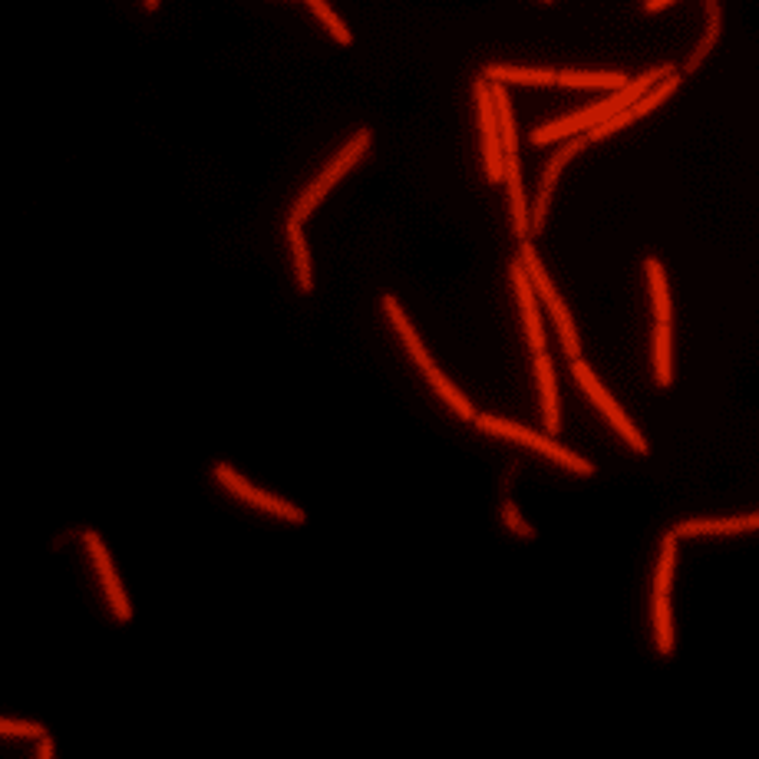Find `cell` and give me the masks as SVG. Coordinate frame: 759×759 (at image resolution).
<instances>
[{"instance_id": "52a82bcc", "label": "cell", "mask_w": 759, "mask_h": 759, "mask_svg": "<svg viewBox=\"0 0 759 759\" xmlns=\"http://www.w3.org/2000/svg\"><path fill=\"white\" fill-rule=\"evenodd\" d=\"M476 106H479V129H482V159H486V175L492 182L505 179V146H502V129H499V113H495L492 99V83L482 76L476 80Z\"/></svg>"}, {"instance_id": "30bf717a", "label": "cell", "mask_w": 759, "mask_h": 759, "mask_svg": "<svg viewBox=\"0 0 759 759\" xmlns=\"http://www.w3.org/2000/svg\"><path fill=\"white\" fill-rule=\"evenodd\" d=\"M83 542H86V552H90L93 565H96V571H99V581H103V591H106V598H109V608H113V614H116L119 621H129V618H132L129 598H126L123 585H119V575H116V568H113V558H109V552H106V545L99 542L96 532H86Z\"/></svg>"}, {"instance_id": "7402d4cb", "label": "cell", "mask_w": 759, "mask_h": 759, "mask_svg": "<svg viewBox=\"0 0 759 759\" xmlns=\"http://www.w3.org/2000/svg\"><path fill=\"white\" fill-rule=\"evenodd\" d=\"M307 4H311V10H314L317 17H321V24L330 30V37H334L337 43H344V47H347V43L354 40V33H350V30L344 27V20H340V17L334 14V10H330L327 0H307Z\"/></svg>"}, {"instance_id": "ba28073f", "label": "cell", "mask_w": 759, "mask_h": 759, "mask_svg": "<svg viewBox=\"0 0 759 759\" xmlns=\"http://www.w3.org/2000/svg\"><path fill=\"white\" fill-rule=\"evenodd\" d=\"M571 373H575V380L581 383V390L588 393V400H591L594 406H598V410H601L604 416H608V423H611L614 429H618L621 439H627V446H631L634 453H647V439H644L641 433H637V426H634L631 420H627L621 406L611 400V393L601 387V380L594 377L588 363L581 360V357H578V360H571Z\"/></svg>"}, {"instance_id": "7c38bea8", "label": "cell", "mask_w": 759, "mask_h": 759, "mask_svg": "<svg viewBox=\"0 0 759 759\" xmlns=\"http://www.w3.org/2000/svg\"><path fill=\"white\" fill-rule=\"evenodd\" d=\"M505 185H509V212H512V228L515 235L525 238L532 231V208L525 202L522 189V169H519V152L505 156Z\"/></svg>"}, {"instance_id": "cb8c5ba5", "label": "cell", "mask_w": 759, "mask_h": 759, "mask_svg": "<svg viewBox=\"0 0 759 759\" xmlns=\"http://www.w3.org/2000/svg\"><path fill=\"white\" fill-rule=\"evenodd\" d=\"M0 733L27 736V740H47V730H43L40 723H24V720H0Z\"/></svg>"}, {"instance_id": "9c48e42d", "label": "cell", "mask_w": 759, "mask_h": 759, "mask_svg": "<svg viewBox=\"0 0 759 759\" xmlns=\"http://www.w3.org/2000/svg\"><path fill=\"white\" fill-rule=\"evenodd\" d=\"M215 479L222 482V486H225L231 495H235V499L248 502V505H255V509L274 515V519H288V522H294V525H301V522H304V512L297 509V505L284 502V499H278V495L264 492V489H258V486H251L248 479H241L235 469L225 466V462H218V466H215Z\"/></svg>"}, {"instance_id": "5bb4252c", "label": "cell", "mask_w": 759, "mask_h": 759, "mask_svg": "<svg viewBox=\"0 0 759 759\" xmlns=\"http://www.w3.org/2000/svg\"><path fill=\"white\" fill-rule=\"evenodd\" d=\"M535 377H538V390H542V416H545V429L548 436H555L561 429V416H558V390H555V367L548 354H535Z\"/></svg>"}, {"instance_id": "d4e9b609", "label": "cell", "mask_w": 759, "mask_h": 759, "mask_svg": "<svg viewBox=\"0 0 759 759\" xmlns=\"http://www.w3.org/2000/svg\"><path fill=\"white\" fill-rule=\"evenodd\" d=\"M548 202H552V189H542L535 202H532V235H538V231H542V225H545Z\"/></svg>"}, {"instance_id": "ac0fdd59", "label": "cell", "mask_w": 759, "mask_h": 759, "mask_svg": "<svg viewBox=\"0 0 759 759\" xmlns=\"http://www.w3.org/2000/svg\"><path fill=\"white\" fill-rule=\"evenodd\" d=\"M654 377L657 387H670L674 367H670V324L654 327Z\"/></svg>"}, {"instance_id": "7a4b0ae2", "label": "cell", "mask_w": 759, "mask_h": 759, "mask_svg": "<svg viewBox=\"0 0 759 759\" xmlns=\"http://www.w3.org/2000/svg\"><path fill=\"white\" fill-rule=\"evenodd\" d=\"M383 311H387V317H390V324H393V330L400 334V340H403V347H406V354H410L413 360H416V367H420L423 373H426V380H429V387H433L439 396H443V403L446 406H453V413L459 416V420H472L476 423V410H472V403L462 396L456 387H453V380L446 377L443 370L436 367L433 363V357L426 354V347H423V340H420V334L413 330V324H410V317L403 314V307H400V301H396L393 294H387L383 297Z\"/></svg>"}, {"instance_id": "83f0119b", "label": "cell", "mask_w": 759, "mask_h": 759, "mask_svg": "<svg viewBox=\"0 0 759 759\" xmlns=\"http://www.w3.org/2000/svg\"><path fill=\"white\" fill-rule=\"evenodd\" d=\"M37 759H53V743H50V740H40V750H37Z\"/></svg>"}, {"instance_id": "277c9868", "label": "cell", "mask_w": 759, "mask_h": 759, "mask_svg": "<svg viewBox=\"0 0 759 759\" xmlns=\"http://www.w3.org/2000/svg\"><path fill=\"white\" fill-rule=\"evenodd\" d=\"M519 261L525 264L528 278H532L535 294L542 297L545 307H548V314H552V321H555V327H558V337H561V347H565V354H568L571 360H578V357H581V344H578L575 324H571V314H568L565 301H561V297H558L555 284L548 281V274H545V268H542V261H538L535 248H532V241H528V238L522 241Z\"/></svg>"}, {"instance_id": "ffe728a7", "label": "cell", "mask_w": 759, "mask_h": 759, "mask_svg": "<svg viewBox=\"0 0 759 759\" xmlns=\"http://www.w3.org/2000/svg\"><path fill=\"white\" fill-rule=\"evenodd\" d=\"M677 86H680V76H677V73L664 76V80H660V83H654L651 90H647V93H644V96L637 99V103L631 106V109H634V116L641 119V116H647V113H654V109H657L660 103H664V99H667L670 93H674Z\"/></svg>"}, {"instance_id": "4fadbf2b", "label": "cell", "mask_w": 759, "mask_h": 759, "mask_svg": "<svg viewBox=\"0 0 759 759\" xmlns=\"http://www.w3.org/2000/svg\"><path fill=\"white\" fill-rule=\"evenodd\" d=\"M759 528V512L756 515H740V519H690L674 528L677 538H697V535H740Z\"/></svg>"}, {"instance_id": "9a60e30c", "label": "cell", "mask_w": 759, "mask_h": 759, "mask_svg": "<svg viewBox=\"0 0 759 759\" xmlns=\"http://www.w3.org/2000/svg\"><path fill=\"white\" fill-rule=\"evenodd\" d=\"M631 83L624 73H585V70H558V86L568 90H611L618 93Z\"/></svg>"}, {"instance_id": "d6986e66", "label": "cell", "mask_w": 759, "mask_h": 759, "mask_svg": "<svg viewBox=\"0 0 759 759\" xmlns=\"http://www.w3.org/2000/svg\"><path fill=\"white\" fill-rule=\"evenodd\" d=\"M288 238H291V248H294L297 284H301V291H311V288H314V278H311V255H307V241H304V235H301V225L288 222Z\"/></svg>"}, {"instance_id": "44dd1931", "label": "cell", "mask_w": 759, "mask_h": 759, "mask_svg": "<svg viewBox=\"0 0 759 759\" xmlns=\"http://www.w3.org/2000/svg\"><path fill=\"white\" fill-rule=\"evenodd\" d=\"M585 136H575V139H568L565 146H561L552 159H548V165H545V175H542V189H555V179H558V172L565 169V162L575 156V152H581L585 149Z\"/></svg>"}, {"instance_id": "8fae6325", "label": "cell", "mask_w": 759, "mask_h": 759, "mask_svg": "<svg viewBox=\"0 0 759 759\" xmlns=\"http://www.w3.org/2000/svg\"><path fill=\"white\" fill-rule=\"evenodd\" d=\"M512 284H515V297H519V307H522L528 347H532L535 354H545V330H542V317H538L535 288H532V278H528V271H525L522 261L512 264Z\"/></svg>"}, {"instance_id": "e0dca14e", "label": "cell", "mask_w": 759, "mask_h": 759, "mask_svg": "<svg viewBox=\"0 0 759 759\" xmlns=\"http://www.w3.org/2000/svg\"><path fill=\"white\" fill-rule=\"evenodd\" d=\"M644 271H647V284H651V301H654L657 324H670V291H667L664 264H660L657 258H647L644 261Z\"/></svg>"}, {"instance_id": "6da1fadb", "label": "cell", "mask_w": 759, "mask_h": 759, "mask_svg": "<svg viewBox=\"0 0 759 759\" xmlns=\"http://www.w3.org/2000/svg\"><path fill=\"white\" fill-rule=\"evenodd\" d=\"M670 73H674L670 66H657V70H647L644 76H637V80L627 83L624 90L611 93L608 99H601V103H594V106H588V109H578V113H571V116H561V119H555V123L538 126V129L532 132V142H535V146H548V142H558V139L585 136V132H591L594 126H601L604 119L618 116V113H624V109H631V106L637 103V99H641L647 90H651L654 83H660V80H664V76H670Z\"/></svg>"}, {"instance_id": "2e32d148", "label": "cell", "mask_w": 759, "mask_h": 759, "mask_svg": "<svg viewBox=\"0 0 759 759\" xmlns=\"http://www.w3.org/2000/svg\"><path fill=\"white\" fill-rule=\"evenodd\" d=\"M486 80L492 83H522V86H555L558 73L555 70H525V66H502L492 63L486 66Z\"/></svg>"}, {"instance_id": "3957f363", "label": "cell", "mask_w": 759, "mask_h": 759, "mask_svg": "<svg viewBox=\"0 0 759 759\" xmlns=\"http://www.w3.org/2000/svg\"><path fill=\"white\" fill-rule=\"evenodd\" d=\"M476 426L482 429V433H492V436L512 439V443H522V446H528V449H538V453H542V456L555 459L558 466H565V469H571V472H578V476H591V472H594V466H591L588 459L575 456V453H571V449L558 446L552 436H542V433H535V429H528V426L509 423V420H502V416H492V413H479V416H476Z\"/></svg>"}, {"instance_id": "8992f818", "label": "cell", "mask_w": 759, "mask_h": 759, "mask_svg": "<svg viewBox=\"0 0 759 759\" xmlns=\"http://www.w3.org/2000/svg\"><path fill=\"white\" fill-rule=\"evenodd\" d=\"M674 561H677V535H664V548H660L657 575H654V634H657V651L670 654L674 651V624H670V581H674Z\"/></svg>"}, {"instance_id": "4316f807", "label": "cell", "mask_w": 759, "mask_h": 759, "mask_svg": "<svg viewBox=\"0 0 759 759\" xmlns=\"http://www.w3.org/2000/svg\"><path fill=\"white\" fill-rule=\"evenodd\" d=\"M670 4H674V0H644V10L647 14H657V10H664Z\"/></svg>"}, {"instance_id": "484cf974", "label": "cell", "mask_w": 759, "mask_h": 759, "mask_svg": "<svg viewBox=\"0 0 759 759\" xmlns=\"http://www.w3.org/2000/svg\"><path fill=\"white\" fill-rule=\"evenodd\" d=\"M502 515H505V522H509L519 535H532V528H528V525L519 519V512H515V505H505V512H502Z\"/></svg>"}, {"instance_id": "5b68a950", "label": "cell", "mask_w": 759, "mask_h": 759, "mask_svg": "<svg viewBox=\"0 0 759 759\" xmlns=\"http://www.w3.org/2000/svg\"><path fill=\"white\" fill-rule=\"evenodd\" d=\"M367 149H370V132H367V129H360L357 136L350 139L347 146L340 149L337 156L327 162V169H324L321 175H317V179H314L311 185H307V192H304L301 198H297V205H294V212H291V222L301 225L304 218L311 215L317 205H321V198H324L330 189H334V185H337L340 179H344L347 169H354L357 159H360Z\"/></svg>"}, {"instance_id": "f1b7e54d", "label": "cell", "mask_w": 759, "mask_h": 759, "mask_svg": "<svg viewBox=\"0 0 759 759\" xmlns=\"http://www.w3.org/2000/svg\"><path fill=\"white\" fill-rule=\"evenodd\" d=\"M159 7V0H146V10H156Z\"/></svg>"}, {"instance_id": "603a6c76", "label": "cell", "mask_w": 759, "mask_h": 759, "mask_svg": "<svg viewBox=\"0 0 759 759\" xmlns=\"http://www.w3.org/2000/svg\"><path fill=\"white\" fill-rule=\"evenodd\" d=\"M634 109H624V113H618V116H611V119H604L601 126H594L591 132H585V139L588 142H598V139H608L611 132H618V129H624V126H631L634 123Z\"/></svg>"}]
</instances>
